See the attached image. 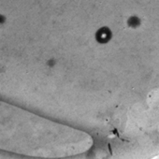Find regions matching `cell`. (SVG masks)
Returning <instances> with one entry per match:
<instances>
[{"label": "cell", "mask_w": 159, "mask_h": 159, "mask_svg": "<svg viewBox=\"0 0 159 159\" xmlns=\"http://www.w3.org/2000/svg\"><path fill=\"white\" fill-rule=\"evenodd\" d=\"M96 39L99 43H107L111 39V32L108 27H102L97 32Z\"/></svg>", "instance_id": "1"}, {"label": "cell", "mask_w": 159, "mask_h": 159, "mask_svg": "<svg viewBox=\"0 0 159 159\" xmlns=\"http://www.w3.org/2000/svg\"><path fill=\"white\" fill-rule=\"evenodd\" d=\"M139 24H140V20L136 16H132L128 19V25L131 27H137L139 25Z\"/></svg>", "instance_id": "2"}, {"label": "cell", "mask_w": 159, "mask_h": 159, "mask_svg": "<svg viewBox=\"0 0 159 159\" xmlns=\"http://www.w3.org/2000/svg\"><path fill=\"white\" fill-rule=\"evenodd\" d=\"M5 21H6V17L4 15H2V14H0V25L5 23Z\"/></svg>", "instance_id": "3"}]
</instances>
